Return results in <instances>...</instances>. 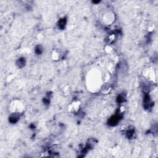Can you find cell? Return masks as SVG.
I'll use <instances>...</instances> for the list:
<instances>
[{
  "instance_id": "6da1fadb",
  "label": "cell",
  "mask_w": 158,
  "mask_h": 158,
  "mask_svg": "<svg viewBox=\"0 0 158 158\" xmlns=\"http://www.w3.org/2000/svg\"><path fill=\"white\" fill-rule=\"evenodd\" d=\"M100 84L101 78L100 75L98 72L94 71V72H92L89 75L88 74L87 78V85L91 88L90 89L94 91L95 90H97L98 88H99Z\"/></svg>"
},
{
  "instance_id": "7a4b0ae2",
  "label": "cell",
  "mask_w": 158,
  "mask_h": 158,
  "mask_svg": "<svg viewBox=\"0 0 158 158\" xmlns=\"http://www.w3.org/2000/svg\"><path fill=\"white\" fill-rule=\"evenodd\" d=\"M9 110L12 113H21L24 110V105L20 101L15 100L11 102L9 107Z\"/></svg>"
}]
</instances>
